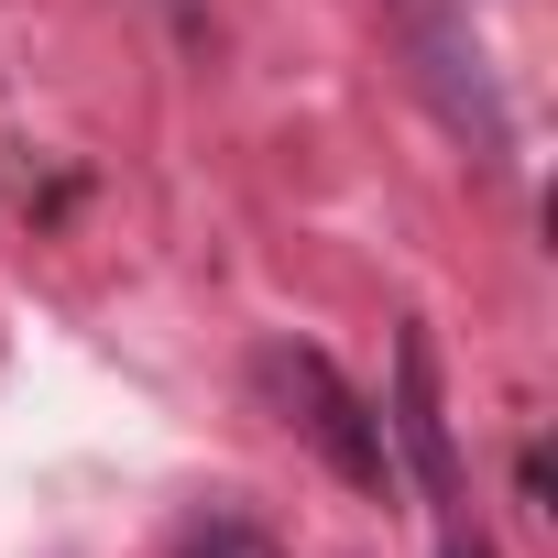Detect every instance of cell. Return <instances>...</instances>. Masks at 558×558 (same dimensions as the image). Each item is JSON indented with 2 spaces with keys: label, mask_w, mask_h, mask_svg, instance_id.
Listing matches in <instances>:
<instances>
[{
  "label": "cell",
  "mask_w": 558,
  "mask_h": 558,
  "mask_svg": "<svg viewBox=\"0 0 558 558\" xmlns=\"http://www.w3.org/2000/svg\"><path fill=\"white\" fill-rule=\"evenodd\" d=\"M449 558H493V547H471V536H460V525H449Z\"/></svg>",
  "instance_id": "5b68a950"
},
{
  "label": "cell",
  "mask_w": 558,
  "mask_h": 558,
  "mask_svg": "<svg viewBox=\"0 0 558 558\" xmlns=\"http://www.w3.org/2000/svg\"><path fill=\"white\" fill-rule=\"evenodd\" d=\"M514 493H525V514H558V504H547V493H558V482H547V449L514 460Z\"/></svg>",
  "instance_id": "277c9868"
},
{
  "label": "cell",
  "mask_w": 558,
  "mask_h": 558,
  "mask_svg": "<svg viewBox=\"0 0 558 558\" xmlns=\"http://www.w3.org/2000/svg\"><path fill=\"white\" fill-rule=\"evenodd\" d=\"M384 438H395V460L427 482V504L460 514V449H449V416H438V351H427V329L395 340V416H384Z\"/></svg>",
  "instance_id": "7a4b0ae2"
},
{
  "label": "cell",
  "mask_w": 558,
  "mask_h": 558,
  "mask_svg": "<svg viewBox=\"0 0 558 558\" xmlns=\"http://www.w3.org/2000/svg\"><path fill=\"white\" fill-rule=\"evenodd\" d=\"M252 395L286 416L351 493H395V438H384V416L340 384L329 351H307V340H263V351H252Z\"/></svg>",
  "instance_id": "6da1fadb"
},
{
  "label": "cell",
  "mask_w": 558,
  "mask_h": 558,
  "mask_svg": "<svg viewBox=\"0 0 558 558\" xmlns=\"http://www.w3.org/2000/svg\"><path fill=\"white\" fill-rule=\"evenodd\" d=\"M165 558H286V536H274L263 514H241V504H197Z\"/></svg>",
  "instance_id": "3957f363"
}]
</instances>
